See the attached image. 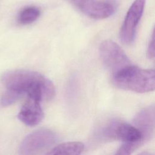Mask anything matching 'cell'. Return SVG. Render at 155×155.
I'll list each match as a JSON object with an SVG mask.
<instances>
[{
	"label": "cell",
	"instance_id": "obj_6",
	"mask_svg": "<svg viewBox=\"0 0 155 155\" xmlns=\"http://www.w3.org/2000/svg\"><path fill=\"white\" fill-rule=\"evenodd\" d=\"M145 4V0H134L128 9L120 31V38L124 44L128 45L134 41Z\"/></svg>",
	"mask_w": 155,
	"mask_h": 155
},
{
	"label": "cell",
	"instance_id": "obj_2",
	"mask_svg": "<svg viewBox=\"0 0 155 155\" xmlns=\"http://www.w3.org/2000/svg\"><path fill=\"white\" fill-rule=\"evenodd\" d=\"M112 83L120 89L143 93L154 90V71L142 69L131 65L120 72L112 75Z\"/></svg>",
	"mask_w": 155,
	"mask_h": 155
},
{
	"label": "cell",
	"instance_id": "obj_9",
	"mask_svg": "<svg viewBox=\"0 0 155 155\" xmlns=\"http://www.w3.org/2000/svg\"><path fill=\"white\" fill-rule=\"evenodd\" d=\"M154 106L151 105L141 110L134 117V124L141 132L144 142L149 140L154 129Z\"/></svg>",
	"mask_w": 155,
	"mask_h": 155
},
{
	"label": "cell",
	"instance_id": "obj_14",
	"mask_svg": "<svg viewBox=\"0 0 155 155\" xmlns=\"http://www.w3.org/2000/svg\"><path fill=\"white\" fill-rule=\"evenodd\" d=\"M147 56L149 58L152 59L154 57V33L153 32L151 39L150 41V44L147 50Z\"/></svg>",
	"mask_w": 155,
	"mask_h": 155
},
{
	"label": "cell",
	"instance_id": "obj_11",
	"mask_svg": "<svg viewBox=\"0 0 155 155\" xmlns=\"http://www.w3.org/2000/svg\"><path fill=\"white\" fill-rule=\"evenodd\" d=\"M40 10L36 7H28L24 8L19 14L18 22L21 24H29L35 21L40 16Z\"/></svg>",
	"mask_w": 155,
	"mask_h": 155
},
{
	"label": "cell",
	"instance_id": "obj_1",
	"mask_svg": "<svg viewBox=\"0 0 155 155\" xmlns=\"http://www.w3.org/2000/svg\"><path fill=\"white\" fill-rule=\"evenodd\" d=\"M2 81L8 90L15 91L21 96L42 101H50L55 95L52 82L42 74L31 70H18L4 73Z\"/></svg>",
	"mask_w": 155,
	"mask_h": 155
},
{
	"label": "cell",
	"instance_id": "obj_13",
	"mask_svg": "<svg viewBox=\"0 0 155 155\" xmlns=\"http://www.w3.org/2000/svg\"><path fill=\"white\" fill-rule=\"evenodd\" d=\"M139 145L135 143H124L116 151L114 155H131L134 150Z\"/></svg>",
	"mask_w": 155,
	"mask_h": 155
},
{
	"label": "cell",
	"instance_id": "obj_15",
	"mask_svg": "<svg viewBox=\"0 0 155 155\" xmlns=\"http://www.w3.org/2000/svg\"><path fill=\"white\" fill-rule=\"evenodd\" d=\"M138 155H153L151 153H148V152H146V151H143V152H141Z\"/></svg>",
	"mask_w": 155,
	"mask_h": 155
},
{
	"label": "cell",
	"instance_id": "obj_10",
	"mask_svg": "<svg viewBox=\"0 0 155 155\" xmlns=\"http://www.w3.org/2000/svg\"><path fill=\"white\" fill-rule=\"evenodd\" d=\"M84 149L81 142H65L54 147L45 155H80Z\"/></svg>",
	"mask_w": 155,
	"mask_h": 155
},
{
	"label": "cell",
	"instance_id": "obj_4",
	"mask_svg": "<svg viewBox=\"0 0 155 155\" xmlns=\"http://www.w3.org/2000/svg\"><path fill=\"white\" fill-rule=\"evenodd\" d=\"M56 134L49 129L36 130L27 135L21 143L18 155H40L57 140Z\"/></svg>",
	"mask_w": 155,
	"mask_h": 155
},
{
	"label": "cell",
	"instance_id": "obj_8",
	"mask_svg": "<svg viewBox=\"0 0 155 155\" xmlns=\"http://www.w3.org/2000/svg\"><path fill=\"white\" fill-rule=\"evenodd\" d=\"M18 118L28 126H34L39 124L44 118L41 102L27 97L18 114Z\"/></svg>",
	"mask_w": 155,
	"mask_h": 155
},
{
	"label": "cell",
	"instance_id": "obj_5",
	"mask_svg": "<svg viewBox=\"0 0 155 155\" xmlns=\"http://www.w3.org/2000/svg\"><path fill=\"white\" fill-rule=\"evenodd\" d=\"M104 134L108 138L117 139L125 143L138 145L144 143L141 132L136 127L124 122L114 121L110 123L104 130Z\"/></svg>",
	"mask_w": 155,
	"mask_h": 155
},
{
	"label": "cell",
	"instance_id": "obj_7",
	"mask_svg": "<svg viewBox=\"0 0 155 155\" xmlns=\"http://www.w3.org/2000/svg\"><path fill=\"white\" fill-rule=\"evenodd\" d=\"M82 12L95 19L107 18L114 12L112 4L100 0H70Z\"/></svg>",
	"mask_w": 155,
	"mask_h": 155
},
{
	"label": "cell",
	"instance_id": "obj_3",
	"mask_svg": "<svg viewBox=\"0 0 155 155\" xmlns=\"http://www.w3.org/2000/svg\"><path fill=\"white\" fill-rule=\"evenodd\" d=\"M99 53L104 64L112 75L132 65L130 60L122 48L111 40L107 39L101 42Z\"/></svg>",
	"mask_w": 155,
	"mask_h": 155
},
{
	"label": "cell",
	"instance_id": "obj_12",
	"mask_svg": "<svg viewBox=\"0 0 155 155\" xmlns=\"http://www.w3.org/2000/svg\"><path fill=\"white\" fill-rule=\"evenodd\" d=\"M21 97V96L18 93L11 90H7L1 98V105L4 107L10 105L18 101Z\"/></svg>",
	"mask_w": 155,
	"mask_h": 155
}]
</instances>
